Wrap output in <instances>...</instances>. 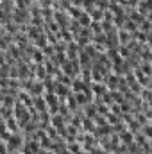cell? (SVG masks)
Segmentation results:
<instances>
[{
    "label": "cell",
    "mask_w": 152,
    "mask_h": 154,
    "mask_svg": "<svg viewBox=\"0 0 152 154\" xmlns=\"http://www.w3.org/2000/svg\"><path fill=\"white\" fill-rule=\"evenodd\" d=\"M116 136H118L120 143H123V145H129V143H132V142H134V134H132V133H131L127 127H125L123 131H120Z\"/></svg>",
    "instance_id": "6da1fadb"
},
{
    "label": "cell",
    "mask_w": 152,
    "mask_h": 154,
    "mask_svg": "<svg viewBox=\"0 0 152 154\" xmlns=\"http://www.w3.org/2000/svg\"><path fill=\"white\" fill-rule=\"evenodd\" d=\"M77 23H79L81 27H90V23H91V18H90V14H88L86 11H82V13L79 14V18H77Z\"/></svg>",
    "instance_id": "7a4b0ae2"
}]
</instances>
